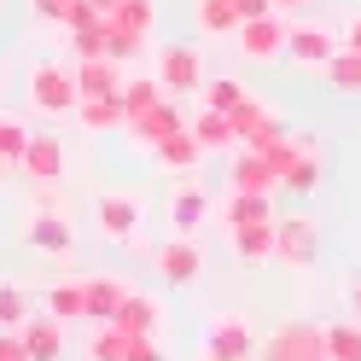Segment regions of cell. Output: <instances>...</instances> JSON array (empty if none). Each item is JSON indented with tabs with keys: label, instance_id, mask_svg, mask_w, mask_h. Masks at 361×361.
I'll return each instance as SVG.
<instances>
[{
	"label": "cell",
	"instance_id": "obj_1",
	"mask_svg": "<svg viewBox=\"0 0 361 361\" xmlns=\"http://www.w3.org/2000/svg\"><path fill=\"white\" fill-rule=\"evenodd\" d=\"M30 105L47 111V117H76V105H82L76 71H71V64H59V59L35 64V71H30Z\"/></svg>",
	"mask_w": 361,
	"mask_h": 361
},
{
	"label": "cell",
	"instance_id": "obj_2",
	"mask_svg": "<svg viewBox=\"0 0 361 361\" xmlns=\"http://www.w3.org/2000/svg\"><path fill=\"white\" fill-rule=\"evenodd\" d=\"M257 355V326L245 314H210L204 321V361H251Z\"/></svg>",
	"mask_w": 361,
	"mask_h": 361
},
{
	"label": "cell",
	"instance_id": "obj_3",
	"mask_svg": "<svg viewBox=\"0 0 361 361\" xmlns=\"http://www.w3.org/2000/svg\"><path fill=\"white\" fill-rule=\"evenodd\" d=\"M262 361H332L326 355V326L321 321H286L274 338H268Z\"/></svg>",
	"mask_w": 361,
	"mask_h": 361
},
{
	"label": "cell",
	"instance_id": "obj_4",
	"mask_svg": "<svg viewBox=\"0 0 361 361\" xmlns=\"http://www.w3.org/2000/svg\"><path fill=\"white\" fill-rule=\"evenodd\" d=\"M152 268H157V280L164 286H198V274H204V251H198V239H164L152 251Z\"/></svg>",
	"mask_w": 361,
	"mask_h": 361
},
{
	"label": "cell",
	"instance_id": "obj_5",
	"mask_svg": "<svg viewBox=\"0 0 361 361\" xmlns=\"http://www.w3.org/2000/svg\"><path fill=\"white\" fill-rule=\"evenodd\" d=\"M94 221H99V233L105 239H140V221H146V204L134 192H99L94 198Z\"/></svg>",
	"mask_w": 361,
	"mask_h": 361
},
{
	"label": "cell",
	"instance_id": "obj_6",
	"mask_svg": "<svg viewBox=\"0 0 361 361\" xmlns=\"http://www.w3.org/2000/svg\"><path fill=\"white\" fill-rule=\"evenodd\" d=\"M321 257V228L309 216H291V221H274V262L286 268H314Z\"/></svg>",
	"mask_w": 361,
	"mask_h": 361
},
{
	"label": "cell",
	"instance_id": "obj_7",
	"mask_svg": "<svg viewBox=\"0 0 361 361\" xmlns=\"http://www.w3.org/2000/svg\"><path fill=\"white\" fill-rule=\"evenodd\" d=\"M24 245H35L41 257H71V245H76L71 216L64 210H30L24 216Z\"/></svg>",
	"mask_w": 361,
	"mask_h": 361
},
{
	"label": "cell",
	"instance_id": "obj_8",
	"mask_svg": "<svg viewBox=\"0 0 361 361\" xmlns=\"http://www.w3.org/2000/svg\"><path fill=\"white\" fill-rule=\"evenodd\" d=\"M286 30L291 24H280V12H268V18H251V24H239V53L251 59V64H274L280 53H286Z\"/></svg>",
	"mask_w": 361,
	"mask_h": 361
},
{
	"label": "cell",
	"instance_id": "obj_9",
	"mask_svg": "<svg viewBox=\"0 0 361 361\" xmlns=\"http://www.w3.org/2000/svg\"><path fill=\"white\" fill-rule=\"evenodd\" d=\"M128 134H134V146H146V152H157V146H164L169 140V134H180V128H187V117H180V105L164 94V99H157L152 111H146V117H134V123H123Z\"/></svg>",
	"mask_w": 361,
	"mask_h": 361
},
{
	"label": "cell",
	"instance_id": "obj_10",
	"mask_svg": "<svg viewBox=\"0 0 361 361\" xmlns=\"http://www.w3.org/2000/svg\"><path fill=\"white\" fill-rule=\"evenodd\" d=\"M286 53L298 64H309V71H326V59L338 53V30H326V24H291L286 30Z\"/></svg>",
	"mask_w": 361,
	"mask_h": 361
},
{
	"label": "cell",
	"instance_id": "obj_11",
	"mask_svg": "<svg viewBox=\"0 0 361 361\" xmlns=\"http://www.w3.org/2000/svg\"><path fill=\"white\" fill-rule=\"evenodd\" d=\"M164 94H198L204 87V64H198V47H164Z\"/></svg>",
	"mask_w": 361,
	"mask_h": 361
},
{
	"label": "cell",
	"instance_id": "obj_12",
	"mask_svg": "<svg viewBox=\"0 0 361 361\" xmlns=\"http://www.w3.org/2000/svg\"><path fill=\"white\" fill-rule=\"evenodd\" d=\"M76 71V94L82 99H117L123 94V64H111V59H82V64H71Z\"/></svg>",
	"mask_w": 361,
	"mask_h": 361
},
{
	"label": "cell",
	"instance_id": "obj_13",
	"mask_svg": "<svg viewBox=\"0 0 361 361\" xmlns=\"http://www.w3.org/2000/svg\"><path fill=\"white\" fill-rule=\"evenodd\" d=\"M228 187H233V192H268V198H274V192H280V175H274V164H268L262 152H251V146H245V152L233 157Z\"/></svg>",
	"mask_w": 361,
	"mask_h": 361
},
{
	"label": "cell",
	"instance_id": "obj_14",
	"mask_svg": "<svg viewBox=\"0 0 361 361\" xmlns=\"http://www.w3.org/2000/svg\"><path fill=\"white\" fill-rule=\"evenodd\" d=\"M117 326L134 332V338H157L164 332V303H157L152 291H128L123 309H117Z\"/></svg>",
	"mask_w": 361,
	"mask_h": 361
},
{
	"label": "cell",
	"instance_id": "obj_15",
	"mask_svg": "<svg viewBox=\"0 0 361 361\" xmlns=\"http://www.w3.org/2000/svg\"><path fill=\"white\" fill-rule=\"evenodd\" d=\"M228 245H233V257L239 262H274V221H245V228H228Z\"/></svg>",
	"mask_w": 361,
	"mask_h": 361
},
{
	"label": "cell",
	"instance_id": "obj_16",
	"mask_svg": "<svg viewBox=\"0 0 361 361\" xmlns=\"http://www.w3.org/2000/svg\"><path fill=\"white\" fill-rule=\"evenodd\" d=\"M18 332H24L30 361H59L64 355V321H53V314H30Z\"/></svg>",
	"mask_w": 361,
	"mask_h": 361
},
{
	"label": "cell",
	"instance_id": "obj_17",
	"mask_svg": "<svg viewBox=\"0 0 361 361\" xmlns=\"http://www.w3.org/2000/svg\"><path fill=\"white\" fill-rule=\"evenodd\" d=\"M41 309L53 314V321H87V280H59V286H47L41 291Z\"/></svg>",
	"mask_w": 361,
	"mask_h": 361
},
{
	"label": "cell",
	"instance_id": "obj_18",
	"mask_svg": "<svg viewBox=\"0 0 361 361\" xmlns=\"http://www.w3.org/2000/svg\"><path fill=\"white\" fill-rule=\"evenodd\" d=\"M18 169H24L30 180H41V187H53V180L64 175V146L53 140V134H35V140H30V152H24V164H18Z\"/></svg>",
	"mask_w": 361,
	"mask_h": 361
},
{
	"label": "cell",
	"instance_id": "obj_19",
	"mask_svg": "<svg viewBox=\"0 0 361 361\" xmlns=\"http://www.w3.org/2000/svg\"><path fill=\"white\" fill-rule=\"evenodd\" d=\"M123 298H128V286H123V280H105V274H94V280H87V321H94V326L117 321Z\"/></svg>",
	"mask_w": 361,
	"mask_h": 361
},
{
	"label": "cell",
	"instance_id": "obj_20",
	"mask_svg": "<svg viewBox=\"0 0 361 361\" xmlns=\"http://www.w3.org/2000/svg\"><path fill=\"white\" fill-rule=\"evenodd\" d=\"M152 157H157V164H164L169 175H192V169H198V157H204V146H198V140H192V134H187V128H180V134H169V140H164V146H157Z\"/></svg>",
	"mask_w": 361,
	"mask_h": 361
},
{
	"label": "cell",
	"instance_id": "obj_21",
	"mask_svg": "<svg viewBox=\"0 0 361 361\" xmlns=\"http://www.w3.org/2000/svg\"><path fill=\"white\" fill-rule=\"evenodd\" d=\"M187 134H192L204 152H221V146H233V140H239V134H233V117H221V111H210V105L187 123Z\"/></svg>",
	"mask_w": 361,
	"mask_h": 361
},
{
	"label": "cell",
	"instance_id": "obj_22",
	"mask_svg": "<svg viewBox=\"0 0 361 361\" xmlns=\"http://www.w3.org/2000/svg\"><path fill=\"white\" fill-rule=\"evenodd\" d=\"M128 350H134V332H123L117 321L87 332V361H128Z\"/></svg>",
	"mask_w": 361,
	"mask_h": 361
},
{
	"label": "cell",
	"instance_id": "obj_23",
	"mask_svg": "<svg viewBox=\"0 0 361 361\" xmlns=\"http://www.w3.org/2000/svg\"><path fill=\"white\" fill-rule=\"evenodd\" d=\"M117 99H123V123H134V117H146V111L164 99V82H157V76H128Z\"/></svg>",
	"mask_w": 361,
	"mask_h": 361
},
{
	"label": "cell",
	"instance_id": "obj_24",
	"mask_svg": "<svg viewBox=\"0 0 361 361\" xmlns=\"http://www.w3.org/2000/svg\"><path fill=\"white\" fill-rule=\"evenodd\" d=\"M280 187L286 192H314V187H321V152H309V146H298V157H291V164H286V175H280Z\"/></svg>",
	"mask_w": 361,
	"mask_h": 361
},
{
	"label": "cell",
	"instance_id": "obj_25",
	"mask_svg": "<svg viewBox=\"0 0 361 361\" xmlns=\"http://www.w3.org/2000/svg\"><path fill=\"white\" fill-rule=\"evenodd\" d=\"M245 221H274V216H268V192H228L221 228H245Z\"/></svg>",
	"mask_w": 361,
	"mask_h": 361
},
{
	"label": "cell",
	"instance_id": "obj_26",
	"mask_svg": "<svg viewBox=\"0 0 361 361\" xmlns=\"http://www.w3.org/2000/svg\"><path fill=\"white\" fill-rule=\"evenodd\" d=\"M326 87L332 94H361V53H350V47H338L332 59H326Z\"/></svg>",
	"mask_w": 361,
	"mask_h": 361
},
{
	"label": "cell",
	"instance_id": "obj_27",
	"mask_svg": "<svg viewBox=\"0 0 361 361\" xmlns=\"http://www.w3.org/2000/svg\"><path fill=\"white\" fill-rule=\"evenodd\" d=\"M169 216H175V233H198V221L210 216V192H204V187H180Z\"/></svg>",
	"mask_w": 361,
	"mask_h": 361
},
{
	"label": "cell",
	"instance_id": "obj_28",
	"mask_svg": "<svg viewBox=\"0 0 361 361\" xmlns=\"http://www.w3.org/2000/svg\"><path fill=\"white\" fill-rule=\"evenodd\" d=\"M76 123H82L87 134L123 128V99H82V105H76Z\"/></svg>",
	"mask_w": 361,
	"mask_h": 361
},
{
	"label": "cell",
	"instance_id": "obj_29",
	"mask_svg": "<svg viewBox=\"0 0 361 361\" xmlns=\"http://www.w3.org/2000/svg\"><path fill=\"white\" fill-rule=\"evenodd\" d=\"M30 321V291L24 280H0V332H18Z\"/></svg>",
	"mask_w": 361,
	"mask_h": 361
},
{
	"label": "cell",
	"instance_id": "obj_30",
	"mask_svg": "<svg viewBox=\"0 0 361 361\" xmlns=\"http://www.w3.org/2000/svg\"><path fill=\"white\" fill-rule=\"evenodd\" d=\"M198 30L204 35H239V12H233V0H198Z\"/></svg>",
	"mask_w": 361,
	"mask_h": 361
},
{
	"label": "cell",
	"instance_id": "obj_31",
	"mask_svg": "<svg viewBox=\"0 0 361 361\" xmlns=\"http://www.w3.org/2000/svg\"><path fill=\"white\" fill-rule=\"evenodd\" d=\"M105 18H111L117 30H128V35H146V30H152V18H157V6H152V0H117Z\"/></svg>",
	"mask_w": 361,
	"mask_h": 361
},
{
	"label": "cell",
	"instance_id": "obj_32",
	"mask_svg": "<svg viewBox=\"0 0 361 361\" xmlns=\"http://www.w3.org/2000/svg\"><path fill=\"white\" fill-rule=\"evenodd\" d=\"M140 47H146V35H128V30H117V24L105 18V59H111V64H134Z\"/></svg>",
	"mask_w": 361,
	"mask_h": 361
},
{
	"label": "cell",
	"instance_id": "obj_33",
	"mask_svg": "<svg viewBox=\"0 0 361 361\" xmlns=\"http://www.w3.org/2000/svg\"><path fill=\"white\" fill-rule=\"evenodd\" d=\"M35 140V128L24 123H12V117H0V164H24V152Z\"/></svg>",
	"mask_w": 361,
	"mask_h": 361
},
{
	"label": "cell",
	"instance_id": "obj_34",
	"mask_svg": "<svg viewBox=\"0 0 361 361\" xmlns=\"http://www.w3.org/2000/svg\"><path fill=\"white\" fill-rule=\"evenodd\" d=\"M245 99H251V94H245L239 76H216V82H210V111H221V117H233Z\"/></svg>",
	"mask_w": 361,
	"mask_h": 361
},
{
	"label": "cell",
	"instance_id": "obj_35",
	"mask_svg": "<svg viewBox=\"0 0 361 361\" xmlns=\"http://www.w3.org/2000/svg\"><path fill=\"white\" fill-rule=\"evenodd\" d=\"M326 355L332 361H361V326H326Z\"/></svg>",
	"mask_w": 361,
	"mask_h": 361
},
{
	"label": "cell",
	"instance_id": "obj_36",
	"mask_svg": "<svg viewBox=\"0 0 361 361\" xmlns=\"http://www.w3.org/2000/svg\"><path fill=\"white\" fill-rule=\"evenodd\" d=\"M262 123H274V111H268L257 94H251V99H245V105L233 111V134H239V140H251V134H257Z\"/></svg>",
	"mask_w": 361,
	"mask_h": 361
},
{
	"label": "cell",
	"instance_id": "obj_37",
	"mask_svg": "<svg viewBox=\"0 0 361 361\" xmlns=\"http://www.w3.org/2000/svg\"><path fill=\"white\" fill-rule=\"evenodd\" d=\"M99 24H105V12L94 6V0H71V12H64V24H59V30L71 35V30H99Z\"/></svg>",
	"mask_w": 361,
	"mask_h": 361
},
{
	"label": "cell",
	"instance_id": "obj_38",
	"mask_svg": "<svg viewBox=\"0 0 361 361\" xmlns=\"http://www.w3.org/2000/svg\"><path fill=\"white\" fill-rule=\"evenodd\" d=\"M71 59H105V24L99 30H71Z\"/></svg>",
	"mask_w": 361,
	"mask_h": 361
},
{
	"label": "cell",
	"instance_id": "obj_39",
	"mask_svg": "<svg viewBox=\"0 0 361 361\" xmlns=\"http://www.w3.org/2000/svg\"><path fill=\"white\" fill-rule=\"evenodd\" d=\"M30 12L41 24H64V12H71V0H30Z\"/></svg>",
	"mask_w": 361,
	"mask_h": 361
},
{
	"label": "cell",
	"instance_id": "obj_40",
	"mask_svg": "<svg viewBox=\"0 0 361 361\" xmlns=\"http://www.w3.org/2000/svg\"><path fill=\"white\" fill-rule=\"evenodd\" d=\"M338 47H350V53H361V12H350L344 24H338Z\"/></svg>",
	"mask_w": 361,
	"mask_h": 361
},
{
	"label": "cell",
	"instance_id": "obj_41",
	"mask_svg": "<svg viewBox=\"0 0 361 361\" xmlns=\"http://www.w3.org/2000/svg\"><path fill=\"white\" fill-rule=\"evenodd\" d=\"M0 361H30V350H24V332H0Z\"/></svg>",
	"mask_w": 361,
	"mask_h": 361
},
{
	"label": "cell",
	"instance_id": "obj_42",
	"mask_svg": "<svg viewBox=\"0 0 361 361\" xmlns=\"http://www.w3.org/2000/svg\"><path fill=\"white\" fill-rule=\"evenodd\" d=\"M233 12H239V24H251V18H268V12H274V0H233Z\"/></svg>",
	"mask_w": 361,
	"mask_h": 361
},
{
	"label": "cell",
	"instance_id": "obj_43",
	"mask_svg": "<svg viewBox=\"0 0 361 361\" xmlns=\"http://www.w3.org/2000/svg\"><path fill=\"white\" fill-rule=\"evenodd\" d=\"M128 361H164V344H157V338H134Z\"/></svg>",
	"mask_w": 361,
	"mask_h": 361
},
{
	"label": "cell",
	"instance_id": "obj_44",
	"mask_svg": "<svg viewBox=\"0 0 361 361\" xmlns=\"http://www.w3.org/2000/svg\"><path fill=\"white\" fill-rule=\"evenodd\" d=\"M280 6H291V12H303V6H314V0H274V12H280Z\"/></svg>",
	"mask_w": 361,
	"mask_h": 361
},
{
	"label": "cell",
	"instance_id": "obj_45",
	"mask_svg": "<svg viewBox=\"0 0 361 361\" xmlns=\"http://www.w3.org/2000/svg\"><path fill=\"white\" fill-rule=\"evenodd\" d=\"M350 303H355V314H361V274H355V286H350Z\"/></svg>",
	"mask_w": 361,
	"mask_h": 361
},
{
	"label": "cell",
	"instance_id": "obj_46",
	"mask_svg": "<svg viewBox=\"0 0 361 361\" xmlns=\"http://www.w3.org/2000/svg\"><path fill=\"white\" fill-rule=\"evenodd\" d=\"M94 6H99V12H111V6H117V0H94Z\"/></svg>",
	"mask_w": 361,
	"mask_h": 361
}]
</instances>
